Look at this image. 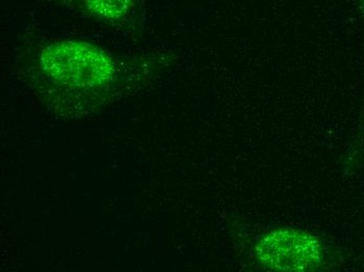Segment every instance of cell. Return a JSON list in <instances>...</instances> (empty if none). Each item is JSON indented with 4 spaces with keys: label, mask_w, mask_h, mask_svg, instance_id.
I'll return each mask as SVG.
<instances>
[{
    "label": "cell",
    "mask_w": 364,
    "mask_h": 272,
    "mask_svg": "<svg viewBox=\"0 0 364 272\" xmlns=\"http://www.w3.org/2000/svg\"><path fill=\"white\" fill-rule=\"evenodd\" d=\"M35 85L48 97L70 103H99L122 83L117 60L90 42L43 39L33 59Z\"/></svg>",
    "instance_id": "6da1fadb"
},
{
    "label": "cell",
    "mask_w": 364,
    "mask_h": 272,
    "mask_svg": "<svg viewBox=\"0 0 364 272\" xmlns=\"http://www.w3.org/2000/svg\"><path fill=\"white\" fill-rule=\"evenodd\" d=\"M255 251L264 267L277 271H315L323 261L318 239L297 229L270 232L257 243Z\"/></svg>",
    "instance_id": "7a4b0ae2"
},
{
    "label": "cell",
    "mask_w": 364,
    "mask_h": 272,
    "mask_svg": "<svg viewBox=\"0 0 364 272\" xmlns=\"http://www.w3.org/2000/svg\"><path fill=\"white\" fill-rule=\"evenodd\" d=\"M81 18L115 30L131 31L143 26V0H48Z\"/></svg>",
    "instance_id": "3957f363"
}]
</instances>
